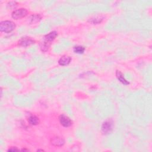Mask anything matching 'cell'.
<instances>
[{"instance_id": "6da1fadb", "label": "cell", "mask_w": 152, "mask_h": 152, "mask_svg": "<svg viewBox=\"0 0 152 152\" xmlns=\"http://www.w3.org/2000/svg\"><path fill=\"white\" fill-rule=\"evenodd\" d=\"M58 33L55 31L50 32L48 35H45L44 37L43 41L40 44V49L42 52H46L49 49L52 42H53L57 37Z\"/></svg>"}, {"instance_id": "7a4b0ae2", "label": "cell", "mask_w": 152, "mask_h": 152, "mask_svg": "<svg viewBox=\"0 0 152 152\" xmlns=\"http://www.w3.org/2000/svg\"><path fill=\"white\" fill-rule=\"evenodd\" d=\"M16 25L12 21H4L0 23V30L2 32L10 33L15 29Z\"/></svg>"}, {"instance_id": "3957f363", "label": "cell", "mask_w": 152, "mask_h": 152, "mask_svg": "<svg viewBox=\"0 0 152 152\" xmlns=\"http://www.w3.org/2000/svg\"><path fill=\"white\" fill-rule=\"evenodd\" d=\"M27 15V11L25 8H20L16 10L12 13V17L15 20L20 19Z\"/></svg>"}, {"instance_id": "277c9868", "label": "cell", "mask_w": 152, "mask_h": 152, "mask_svg": "<svg viewBox=\"0 0 152 152\" xmlns=\"http://www.w3.org/2000/svg\"><path fill=\"white\" fill-rule=\"evenodd\" d=\"M113 130V123L111 120L105 121L102 125V131L105 134H108L111 133Z\"/></svg>"}, {"instance_id": "5b68a950", "label": "cell", "mask_w": 152, "mask_h": 152, "mask_svg": "<svg viewBox=\"0 0 152 152\" xmlns=\"http://www.w3.org/2000/svg\"><path fill=\"white\" fill-rule=\"evenodd\" d=\"M59 120L60 124L64 127H70L73 124L72 121L70 119V118L68 117L65 115H60L59 118Z\"/></svg>"}, {"instance_id": "8992f818", "label": "cell", "mask_w": 152, "mask_h": 152, "mask_svg": "<svg viewBox=\"0 0 152 152\" xmlns=\"http://www.w3.org/2000/svg\"><path fill=\"white\" fill-rule=\"evenodd\" d=\"M35 42V40L30 37H22L19 40L18 45L23 47H27L28 46L34 44Z\"/></svg>"}, {"instance_id": "52a82bcc", "label": "cell", "mask_w": 152, "mask_h": 152, "mask_svg": "<svg viewBox=\"0 0 152 152\" xmlns=\"http://www.w3.org/2000/svg\"><path fill=\"white\" fill-rule=\"evenodd\" d=\"M50 143L56 147L63 146L65 143V140L63 138L60 137H55L50 140Z\"/></svg>"}, {"instance_id": "ba28073f", "label": "cell", "mask_w": 152, "mask_h": 152, "mask_svg": "<svg viewBox=\"0 0 152 152\" xmlns=\"http://www.w3.org/2000/svg\"><path fill=\"white\" fill-rule=\"evenodd\" d=\"M71 61H72V58H71L70 56L64 55V56H63L59 59L58 63L60 65L65 66V65H68L70 63Z\"/></svg>"}, {"instance_id": "9c48e42d", "label": "cell", "mask_w": 152, "mask_h": 152, "mask_svg": "<svg viewBox=\"0 0 152 152\" xmlns=\"http://www.w3.org/2000/svg\"><path fill=\"white\" fill-rule=\"evenodd\" d=\"M116 76L118 78V80L121 83H122L124 85H128L130 83L128 82V81L124 77V75L123 73H121L119 71H117L116 72Z\"/></svg>"}, {"instance_id": "30bf717a", "label": "cell", "mask_w": 152, "mask_h": 152, "mask_svg": "<svg viewBox=\"0 0 152 152\" xmlns=\"http://www.w3.org/2000/svg\"><path fill=\"white\" fill-rule=\"evenodd\" d=\"M28 121L30 124L32 125H36L39 123V119L35 115H31L29 117Z\"/></svg>"}, {"instance_id": "8fae6325", "label": "cell", "mask_w": 152, "mask_h": 152, "mask_svg": "<svg viewBox=\"0 0 152 152\" xmlns=\"http://www.w3.org/2000/svg\"><path fill=\"white\" fill-rule=\"evenodd\" d=\"M85 50V48L82 46H77L74 48V52L76 54H83Z\"/></svg>"}, {"instance_id": "7c38bea8", "label": "cell", "mask_w": 152, "mask_h": 152, "mask_svg": "<svg viewBox=\"0 0 152 152\" xmlns=\"http://www.w3.org/2000/svg\"><path fill=\"white\" fill-rule=\"evenodd\" d=\"M40 20H41V17L40 15H33L30 17V22L31 23H37Z\"/></svg>"}, {"instance_id": "4fadbf2b", "label": "cell", "mask_w": 152, "mask_h": 152, "mask_svg": "<svg viewBox=\"0 0 152 152\" xmlns=\"http://www.w3.org/2000/svg\"><path fill=\"white\" fill-rule=\"evenodd\" d=\"M102 20H103V18H102V17H96L95 18L90 19V22H91L92 23H93V24H97V23H99L102 22Z\"/></svg>"}, {"instance_id": "5bb4252c", "label": "cell", "mask_w": 152, "mask_h": 152, "mask_svg": "<svg viewBox=\"0 0 152 152\" xmlns=\"http://www.w3.org/2000/svg\"><path fill=\"white\" fill-rule=\"evenodd\" d=\"M19 150L17 147H12L8 150V151H18Z\"/></svg>"}, {"instance_id": "9a60e30c", "label": "cell", "mask_w": 152, "mask_h": 152, "mask_svg": "<svg viewBox=\"0 0 152 152\" xmlns=\"http://www.w3.org/2000/svg\"><path fill=\"white\" fill-rule=\"evenodd\" d=\"M44 151V150H37V151Z\"/></svg>"}]
</instances>
